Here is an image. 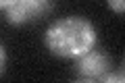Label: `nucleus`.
Returning <instances> with one entry per match:
<instances>
[{"label": "nucleus", "mask_w": 125, "mask_h": 83, "mask_svg": "<svg viewBox=\"0 0 125 83\" xmlns=\"http://www.w3.org/2000/svg\"><path fill=\"white\" fill-rule=\"evenodd\" d=\"M98 33L96 27L83 17H62L54 21L44 33V46L52 56L71 58L96 48Z\"/></svg>", "instance_id": "obj_1"}, {"label": "nucleus", "mask_w": 125, "mask_h": 83, "mask_svg": "<svg viewBox=\"0 0 125 83\" xmlns=\"http://www.w3.org/2000/svg\"><path fill=\"white\" fill-rule=\"evenodd\" d=\"M50 9H52V0H15L4 10V17L10 25H25L48 15Z\"/></svg>", "instance_id": "obj_2"}, {"label": "nucleus", "mask_w": 125, "mask_h": 83, "mask_svg": "<svg viewBox=\"0 0 125 83\" xmlns=\"http://www.w3.org/2000/svg\"><path fill=\"white\" fill-rule=\"evenodd\" d=\"M108 66H111L108 54L96 48H92L90 52L75 58V73L81 79H88V81H100L102 75L108 73Z\"/></svg>", "instance_id": "obj_3"}, {"label": "nucleus", "mask_w": 125, "mask_h": 83, "mask_svg": "<svg viewBox=\"0 0 125 83\" xmlns=\"http://www.w3.org/2000/svg\"><path fill=\"white\" fill-rule=\"evenodd\" d=\"M102 83H125V71H119V73H106L100 79Z\"/></svg>", "instance_id": "obj_4"}, {"label": "nucleus", "mask_w": 125, "mask_h": 83, "mask_svg": "<svg viewBox=\"0 0 125 83\" xmlns=\"http://www.w3.org/2000/svg\"><path fill=\"white\" fill-rule=\"evenodd\" d=\"M106 4L111 10H115L119 15H125V0H106Z\"/></svg>", "instance_id": "obj_5"}, {"label": "nucleus", "mask_w": 125, "mask_h": 83, "mask_svg": "<svg viewBox=\"0 0 125 83\" xmlns=\"http://www.w3.org/2000/svg\"><path fill=\"white\" fill-rule=\"evenodd\" d=\"M13 2H15V0H0V9H2V10H6L10 4H13Z\"/></svg>", "instance_id": "obj_6"}, {"label": "nucleus", "mask_w": 125, "mask_h": 83, "mask_svg": "<svg viewBox=\"0 0 125 83\" xmlns=\"http://www.w3.org/2000/svg\"><path fill=\"white\" fill-rule=\"evenodd\" d=\"M4 65H6V50L2 46V73H4Z\"/></svg>", "instance_id": "obj_7"}, {"label": "nucleus", "mask_w": 125, "mask_h": 83, "mask_svg": "<svg viewBox=\"0 0 125 83\" xmlns=\"http://www.w3.org/2000/svg\"><path fill=\"white\" fill-rule=\"evenodd\" d=\"M123 71H125V62H123Z\"/></svg>", "instance_id": "obj_8"}]
</instances>
